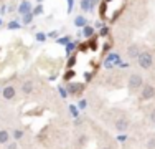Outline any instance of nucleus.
I'll use <instances>...</instances> for the list:
<instances>
[{"mask_svg":"<svg viewBox=\"0 0 155 149\" xmlns=\"http://www.w3.org/2000/svg\"><path fill=\"white\" fill-rule=\"evenodd\" d=\"M74 25L76 27H84V25H86V18L84 17H76L74 18Z\"/></svg>","mask_w":155,"mask_h":149,"instance_id":"obj_10","label":"nucleus"},{"mask_svg":"<svg viewBox=\"0 0 155 149\" xmlns=\"http://www.w3.org/2000/svg\"><path fill=\"white\" fill-rule=\"evenodd\" d=\"M0 23H2V18H0Z\"/></svg>","mask_w":155,"mask_h":149,"instance_id":"obj_23","label":"nucleus"},{"mask_svg":"<svg viewBox=\"0 0 155 149\" xmlns=\"http://www.w3.org/2000/svg\"><path fill=\"white\" fill-rule=\"evenodd\" d=\"M21 136H23V133H21V131H15V137H21Z\"/></svg>","mask_w":155,"mask_h":149,"instance_id":"obj_19","label":"nucleus"},{"mask_svg":"<svg viewBox=\"0 0 155 149\" xmlns=\"http://www.w3.org/2000/svg\"><path fill=\"white\" fill-rule=\"evenodd\" d=\"M31 20H33V13H31V12H28V13L23 15V23H25V25H27V23H31Z\"/></svg>","mask_w":155,"mask_h":149,"instance_id":"obj_11","label":"nucleus"},{"mask_svg":"<svg viewBox=\"0 0 155 149\" xmlns=\"http://www.w3.org/2000/svg\"><path fill=\"white\" fill-rule=\"evenodd\" d=\"M69 89H71V93H76L81 89V85H69Z\"/></svg>","mask_w":155,"mask_h":149,"instance_id":"obj_13","label":"nucleus"},{"mask_svg":"<svg viewBox=\"0 0 155 149\" xmlns=\"http://www.w3.org/2000/svg\"><path fill=\"white\" fill-rule=\"evenodd\" d=\"M139 53H140V50H139L137 45H130V47L127 48V57L129 58H135V60H137Z\"/></svg>","mask_w":155,"mask_h":149,"instance_id":"obj_6","label":"nucleus"},{"mask_svg":"<svg viewBox=\"0 0 155 149\" xmlns=\"http://www.w3.org/2000/svg\"><path fill=\"white\" fill-rule=\"evenodd\" d=\"M140 98H142L143 101L155 98V88L152 86V85H143V89L140 91Z\"/></svg>","mask_w":155,"mask_h":149,"instance_id":"obj_3","label":"nucleus"},{"mask_svg":"<svg viewBox=\"0 0 155 149\" xmlns=\"http://www.w3.org/2000/svg\"><path fill=\"white\" fill-rule=\"evenodd\" d=\"M142 85H143V80L139 73H134L129 76V89L130 91H137V89L142 88Z\"/></svg>","mask_w":155,"mask_h":149,"instance_id":"obj_2","label":"nucleus"},{"mask_svg":"<svg viewBox=\"0 0 155 149\" xmlns=\"http://www.w3.org/2000/svg\"><path fill=\"white\" fill-rule=\"evenodd\" d=\"M114 126H116L117 131H127V129H129V119L119 118V119L116 121V124H114Z\"/></svg>","mask_w":155,"mask_h":149,"instance_id":"obj_5","label":"nucleus"},{"mask_svg":"<svg viewBox=\"0 0 155 149\" xmlns=\"http://www.w3.org/2000/svg\"><path fill=\"white\" fill-rule=\"evenodd\" d=\"M41 12H43V7H41V5H38L35 10H33V15H40Z\"/></svg>","mask_w":155,"mask_h":149,"instance_id":"obj_15","label":"nucleus"},{"mask_svg":"<svg viewBox=\"0 0 155 149\" xmlns=\"http://www.w3.org/2000/svg\"><path fill=\"white\" fill-rule=\"evenodd\" d=\"M137 63H139L140 68H143V70L152 68V65H153V57H152V53H149V51H140L139 57H137Z\"/></svg>","mask_w":155,"mask_h":149,"instance_id":"obj_1","label":"nucleus"},{"mask_svg":"<svg viewBox=\"0 0 155 149\" xmlns=\"http://www.w3.org/2000/svg\"><path fill=\"white\" fill-rule=\"evenodd\" d=\"M84 35H86V36H91V35H93V28H91V27H86V28H84Z\"/></svg>","mask_w":155,"mask_h":149,"instance_id":"obj_14","label":"nucleus"},{"mask_svg":"<svg viewBox=\"0 0 155 149\" xmlns=\"http://www.w3.org/2000/svg\"><path fill=\"white\" fill-rule=\"evenodd\" d=\"M38 2H41V0H38Z\"/></svg>","mask_w":155,"mask_h":149,"instance_id":"obj_24","label":"nucleus"},{"mask_svg":"<svg viewBox=\"0 0 155 149\" xmlns=\"http://www.w3.org/2000/svg\"><path fill=\"white\" fill-rule=\"evenodd\" d=\"M8 149H17V144H15V143H12V144H8Z\"/></svg>","mask_w":155,"mask_h":149,"instance_id":"obj_21","label":"nucleus"},{"mask_svg":"<svg viewBox=\"0 0 155 149\" xmlns=\"http://www.w3.org/2000/svg\"><path fill=\"white\" fill-rule=\"evenodd\" d=\"M81 7H83L84 10H91V3H89V0H83V2H81Z\"/></svg>","mask_w":155,"mask_h":149,"instance_id":"obj_12","label":"nucleus"},{"mask_svg":"<svg viewBox=\"0 0 155 149\" xmlns=\"http://www.w3.org/2000/svg\"><path fill=\"white\" fill-rule=\"evenodd\" d=\"M36 38H38L40 42H45V38H46V36H45V33H38V35H36Z\"/></svg>","mask_w":155,"mask_h":149,"instance_id":"obj_16","label":"nucleus"},{"mask_svg":"<svg viewBox=\"0 0 155 149\" xmlns=\"http://www.w3.org/2000/svg\"><path fill=\"white\" fill-rule=\"evenodd\" d=\"M150 119L155 123V109H152V113H150Z\"/></svg>","mask_w":155,"mask_h":149,"instance_id":"obj_18","label":"nucleus"},{"mask_svg":"<svg viewBox=\"0 0 155 149\" xmlns=\"http://www.w3.org/2000/svg\"><path fill=\"white\" fill-rule=\"evenodd\" d=\"M2 95H3V98H5V99H13V98H15V95H17V89L13 88L12 85H8V86L3 88Z\"/></svg>","mask_w":155,"mask_h":149,"instance_id":"obj_4","label":"nucleus"},{"mask_svg":"<svg viewBox=\"0 0 155 149\" xmlns=\"http://www.w3.org/2000/svg\"><path fill=\"white\" fill-rule=\"evenodd\" d=\"M102 149H109V147H102Z\"/></svg>","mask_w":155,"mask_h":149,"instance_id":"obj_22","label":"nucleus"},{"mask_svg":"<svg viewBox=\"0 0 155 149\" xmlns=\"http://www.w3.org/2000/svg\"><path fill=\"white\" fill-rule=\"evenodd\" d=\"M18 27H20V25H18L17 22H12V23L8 25V28H10V30H12V28H18Z\"/></svg>","mask_w":155,"mask_h":149,"instance_id":"obj_17","label":"nucleus"},{"mask_svg":"<svg viewBox=\"0 0 155 149\" xmlns=\"http://www.w3.org/2000/svg\"><path fill=\"white\" fill-rule=\"evenodd\" d=\"M101 35H102V36L107 35V28H102V30H101Z\"/></svg>","mask_w":155,"mask_h":149,"instance_id":"obj_20","label":"nucleus"},{"mask_svg":"<svg viewBox=\"0 0 155 149\" xmlns=\"http://www.w3.org/2000/svg\"><path fill=\"white\" fill-rule=\"evenodd\" d=\"M10 139V134L8 131H5V129H0V144H7Z\"/></svg>","mask_w":155,"mask_h":149,"instance_id":"obj_9","label":"nucleus"},{"mask_svg":"<svg viewBox=\"0 0 155 149\" xmlns=\"http://www.w3.org/2000/svg\"><path fill=\"white\" fill-rule=\"evenodd\" d=\"M31 10V5H30V2L28 0H25V2H21V5H20V9H18V12H20L21 15H25V13H28Z\"/></svg>","mask_w":155,"mask_h":149,"instance_id":"obj_8","label":"nucleus"},{"mask_svg":"<svg viewBox=\"0 0 155 149\" xmlns=\"http://www.w3.org/2000/svg\"><path fill=\"white\" fill-rule=\"evenodd\" d=\"M33 91V81H25L23 85H21V93H23V95H30V93Z\"/></svg>","mask_w":155,"mask_h":149,"instance_id":"obj_7","label":"nucleus"}]
</instances>
